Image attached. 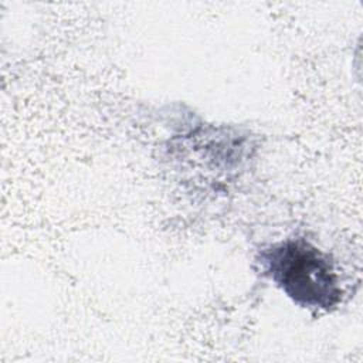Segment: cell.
Wrapping results in <instances>:
<instances>
[{
  "mask_svg": "<svg viewBox=\"0 0 363 363\" xmlns=\"http://www.w3.org/2000/svg\"><path fill=\"white\" fill-rule=\"evenodd\" d=\"M265 272L291 296L306 308L329 309L337 303L340 288L332 262L303 240L272 245L262 254Z\"/></svg>",
  "mask_w": 363,
  "mask_h": 363,
  "instance_id": "6da1fadb",
  "label": "cell"
}]
</instances>
